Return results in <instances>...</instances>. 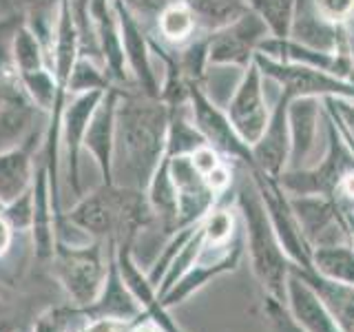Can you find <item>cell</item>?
I'll list each match as a JSON object with an SVG mask.
<instances>
[{
	"instance_id": "cell-11",
	"label": "cell",
	"mask_w": 354,
	"mask_h": 332,
	"mask_svg": "<svg viewBox=\"0 0 354 332\" xmlns=\"http://www.w3.org/2000/svg\"><path fill=\"white\" fill-rule=\"evenodd\" d=\"M188 100H191L195 127L202 131V136L206 138L210 147L215 151H224L232 155V158L250 160V149L241 142L235 127L230 124V120L221 113L219 107L210 102L195 82H188Z\"/></svg>"
},
{
	"instance_id": "cell-5",
	"label": "cell",
	"mask_w": 354,
	"mask_h": 332,
	"mask_svg": "<svg viewBox=\"0 0 354 332\" xmlns=\"http://www.w3.org/2000/svg\"><path fill=\"white\" fill-rule=\"evenodd\" d=\"M243 250H246V237H243L241 226L228 241H204L188 273L162 297V306L173 308L177 304H184L188 297L197 293L199 288H204L213 277L235 270L237 264L241 261Z\"/></svg>"
},
{
	"instance_id": "cell-26",
	"label": "cell",
	"mask_w": 354,
	"mask_h": 332,
	"mask_svg": "<svg viewBox=\"0 0 354 332\" xmlns=\"http://www.w3.org/2000/svg\"><path fill=\"white\" fill-rule=\"evenodd\" d=\"M115 86L106 66L93 58L80 55L75 60L69 80H66V95H80V93H91V91H106V89Z\"/></svg>"
},
{
	"instance_id": "cell-32",
	"label": "cell",
	"mask_w": 354,
	"mask_h": 332,
	"mask_svg": "<svg viewBox=\"0 0 354 332\" xmlns=\"http://www.w3.org/2000/svg\"><path fill=\"white\" fill-rule=\"evenodd\" d=\"M313 7L326 22H341L354 16V0H313Z\"/></svg>"
},
{
	"instance_id": "cell-9",
	"label": "cell",
	"mask_w": 354,
	"mask_h": 332,
	"mask_svg": "<svg viewBox=\"0 0 354 332\" xmlns=\"http://www.w3.org/2000/svg\"><path fill=\"white\" fill-rule=\"evenodd\" d=\"M266 33L268 29H266L263 20L248 9L235 22L210 33L208 64H246L250 51L259 47L261 40H266Z\"/></svg>"
},
{
	"instance_id": "cell-27",
	"label": "cell",
	"mask_w": 354,
	"mask_h": 332,
	"mask_svg": "<svg viewBox=\"0 0 354 332\" xmlns=\"http://www.w3.org/2000/svg\"><path fill=\"white\" fill-rule=\"evenodd\" d=\"M93 321L84 308L62 306L51 308L36 319L33 332H84Z\"/></svg>"
},
{
	"instance_id": "cell-7",
	"label": "cell",
	"mask_w": 354,
	"mask_h": 332,
	"mask_svg": "<svg viewBox=\"0 0 354 332\" xmlns=\"http://www.w3.org/2000/svg\"><path fill=\"white\" fill-rule=\"evenodd\" d=\"M169 164V175L175 186V199H177V230L199 224L210 208L217 204V195L210 191L204 175L199 173L191 155H175L166 158Z\"/></svg>"
},
{
	"instance_id": "cell-3",
	"label": "cell",
	"mask_w": 354,
	"mask_h": 332,
	"mask_svg": "<svg viewBox=\"0 0 354 332\" xmlns=\"http://www.w3.org/2000/svg\"><path fill=\"white\" fill-rule=\"evenodd\" d=\"M115 241H91L86 246H64L55 243L53 250V273L64 288L66 297L77 308L91 306L102 290L109 257Z\"/></svg>"
},
{
	"instance_id": "cell-6",
	"label": "cell",
	"mask_w": 354,
	"mask_h": 332,
	"mask_svg": "<svg viewBox=\"0 0 354 332\" xmlns=\"http://www.w3.org/2000/svg\"><path fill=\"white\" fill-rule=\"evenodd\" d=\"M122 193L124 191L115 184H100L77 199L64 215L93 239L115 241L122 224Z\"/></svg>"
},
{
	"instance_id": "cell-31",
	"label": "cell",
	"mask_w": 354,
	"mask_h": 332,
	"mask_svg": "<svg viewBox=\"0 0 354 332\" xmlns=\"http://www.w3.org/2000/svg\"><path fill=\"white\" fill-rule=\"evenodd\" d=\"M263 313L270 321L272 332H308L290 317V313L286 310V306L281 302H277V299H272V297H266Z\"/></svg>"
},
{
	"instance_id": "cell-35",
	"label": "cell",
	"mask_w": 354,
	"mask_h": 332,
	"mask_svg": "<svg viewBox=\"0 0 354 332\" xmlns=\"http://www.w3.org/2000/svg\"><path fill=\"white\" fill-rule=\"evenodd\" d=\"M14 82V80H9V82H0V102H3V98L7 95V89H9V84Z\"/></svg>"
},
{
	"instance_id": "cell-28",
	"label": "cell",
	"mask_w": 354,
	"mask_h": 332,
	"mask_svg": "<svg viewBox=\"0 0 354 332\" xmlns=\"http://www.w3.org/2000/svg\"><path fill=\"white\" fill-rule=\"evenodd\" d=\"M252 11L257 14L266 29L274 38H288L290 36L292 18H295V0H250Z\"/></svg>"
},
{
	"instance_id": "cell-2",
	"label": "cell",
	"mask_w": 354,
	"mask_h": 332,
	"mask_svg": "<svg viewBox=\"0 0 354 332\" xmlns=\"http://www.w3.org/2000/svg\"><path fill=\"white\" fill-rule=\"evenodd\" d=\"M237 210L243 221V237H246V248L250 252L252 273L259 279L266 297H272L283 304L286 279L290 275V259L277 239L268 208L263 204V197L254 180L239 186Z\"/></svg>"
},
{
	"instance_id": "cell-18",
	"label": "cell",
	"mask_w": 354,
	"mask_h": 332,
	"mask_svg": "<svg viewBox=\"0 0 354 332\" xmlns=\"http://www.w3.org/2000/svg\"><path fill=\"white\" fill-rule=\"evenodd\" d=\"M33 250H36L38 261H51L55 250V208L51 199V184H49V169L44 160L36 166V177H33Z\"/></svg>"
},
{
	"instance_id": "cell-29",
	"label": "cell",
	"mask_w": 354,
	"mask_h": 332,
	"mask_svg": "<svg viewBox=\"0 0 354 332\" xmlns=\"http://www.w3.org/2000/svg\"><path fill=\"white\" fill-rule=\"evenodd\" d=\"M0 213H3V217L9 221L11 228L16 232L31 230V226H33V191L29 188L27 193H22L11 204L0 208Z\"/></svg>"
},
{
	"instance_id": "cell-22",
	"label": "cell",
	"mask_w": 354,
	"mask_h": 332,
	"mask_svg": "<svg viewBox=\"0 0 354 332\" xmlns=\"http://www.w3.org/2000/svg\"><path fill=\"white\" fill-rule=\"evenodd\" d=\"M313 270L339 284L354 286V243H337L313 250Z\"/></svg>"
},
{
	"instance_id": "cell-20",
	"label": "cell",
	"mask_w": 354,
	"mask_h": 332,
	"mask_svg": "<svg viewBox=\"0 0 354 332\" xmlns=\"http://www.w3.org/2000/svg\"><path fill=\"white\" fill-rule=\"evenodd\" d=\"M290 268L301 275L306 282L313 284V288L321 295V299L326 302V306L330 308L332 317L337 319V324L341 326V330L343 332H354V286L326 279V277H321L313 268L304 270V268H297V266H292V264H290Z\"/></svg>"
},
{
	"instance_id": "cell-21",
	"label": "cell",
	"mask_w": 354,
	"mask_h": 332,
	"mask_svg": "<svg viewBox=\"0 0 354 332\" xmlns=\"http://www.w3.org/2000/svg\"><path fill=\"white\" fill-rule=\"evenodd\" d=\"M197 29V20L184 0H169V5L158 16L155 31L149 33V36L160 38L166 44H173V47H186L188 42L195 40Z\"/></svg>"
},
{
	"instance_id": "cell-25",
	"label": "cell",
	"mask_w": 354,
	"mask_h": 332,
	"mask_svg": "<svg viewBox=\"0 0 354 332\" xmlns=\"http://www.w3.org/2000/svg\"><path fill=\"white\" fill-rule=\"evenodd\" d=\"M206 71L202 75V82L204 84V95L219 109H226L228 102L235 95L237 86L241 82V73H239V66L237 64H208Z\"/></svg>"
},
{
	"instance_id": "cell-1",
	"label": "cell",
	"mask_w": 354,
	"mask_h": 332,
	"mask_svg": "<svg viewBox=\"0 0 354 332\" xmlns=\"http://www.w3.org/2000/svg\"><path fill=\"white\" fill-rule=\"evenodd\" d=\"M171 107L162 98L120 86L115 104L111 184L147 191L155 171L166 158Z\"/></svg>"
},
{
	"instance_id": "cell-33",
	"label": "cell",
	"mask_w": 354,
	"mask_h": 332,
	"mask_svg": "<svg viewBox=\"0 0 354 332\" xmlns=\"http://www.w3.org/2000/svg\"><path fill=\"white\" fill-rule=\"evenodd\" d=\"M16 235H18V232L11 228V224L3 217V213H0V257H5V255L11 250Z\"/></svg>"
},
{
	"instance_id": "cell-8",
	"label": "cell",
	"mask_w": 354,
	"mask_h": 332,
	"mask_svg": "<svg viewBox=\"0 0 354 332\" xmlns=\"http://www.w3.org/2000/svg\"><path fill=\"white\" fill-rule=\"evenodd\" d=\"M228 120L235 127L241 142L250 149L259 142L266 127H268V100H263V84L257 66H250L243 73L235 95L228 102Z\"/></svg>"
},
{
	"instance_id": "cell-13",
	"label": "cell",
	"mask_w": 354,
	"mask_h": 332,
	"mask_svg": "<svg viewBox=\"0 0 354 332\" xmlns=\"http://www.w3.org/2000/svg\"><path fill=\"white\" fill-rule=\"evenodd\" d=\"M286 310L308 332H343L321 295L301 275L290 268L286 279Z\"/></svg>"
},
{
	"instance_id": "cell-36",
	"label": "cell",
	"mask_w": 354,
	"mask_h": 332,
	"mask_svg": "<svg viewBox=\"0 0 354 332\" xmlns=\"http://www.w3.org/2000/svg\"><path fill=\"white\" fill-rule=\"evenodd\" d=\"M350 25H352L350 27V38H352V49H354V16L350 18Z\"/></svg>"
},
{
	"instance_id": "cell-12",
	"label": "cell",
	"mask_w": 354,
	"mask_h": 332,
	"mask_svg": "<svg viewBox=\"0 0 354 332\" xmlns=\"http://www.w3.org/2000/svg\"><path fill=\"white\" fill-rule=\"evenodd\" d=\"M44 133H47V127H40L20 147L0 153V206L11 204L33 186L38 166L33 153L38 151V147H44V142H40L44 140Z\"/></svg>"
},
{
	"instance_id": "cell-10",
	"label": "cell",
	"mask_w": 354,
	"mask_h": 332,
	"mask_svg": "<svg viewBox=\"0 0 354 332\" xmlns=\"http://www.w3.org/2000/svg\"><path fill=\"white\" fill-rule=\"evenodd\" d=\"M259 64H263L266 75L272 77L274 82H279L288 95H326V93H337V95H350L354 98V89L348 82H341L337 75H332L328 71L315 69V66H306V64H279L272 62L268 58H261L259 55Z\"/></svg>"
},
{
	"instance_id": "cell-15",
	"label": "cell",
	"mask_w": 354,
	"mask_h": 332,
	"mask_svg": "<svg viewBox=\"0 0 354 332\" xmlns=\"http://www.w3.org/2000/svg\"><path fill=\"white\" fill-rule=\"evenodd\" d=\"M42 116L49 113H44L31 102L20 89L18 80L11 82L7 95L0 102V153L20 147L36 129L47 127V122L38 124V118Z\"/></svg>"
},
{
	"instance_id": "cell-4",
	"label": "cell",
	"mask_w": 354,
	"mask_h": 332,
	"mask_svg": "<svg viewBox=\"0 0 354 332\" xmlns=\"http://www.w3.org/2000/svg\"><path fill=\"white\" fill-rule=\"evenodd\" d=\"M104 91H91L80 95H69L60 118V184L62 180L69 186V193L80 199L82 193V175H80V155L86 136L88 120L95 107L100 104Z\"/></svg>"
},
{
	"instance_id": "cell-34",
	"label": "cell",
	"mask_w": 354,
	"mask_h": 332,
	"mask_svg": "<svg viewBox=\"0 0 354 332\" xmlns=\"http://www.w3.org/2000/svg\"><path fill=\"white\" fill-rule=\"evenodd\" d=\"M127 332H164V330H162L160 326H155L153 321H151L147 315H144V317L138 321V324H133Z\"/></svg>"
},
{
	"instance_id": "cell-14",
	"label": "cell",
	"mask_w": 354,
	"mask_h": 332,
	"mask_svg": "<svg viewBox=\"0 0 354 332\" xmlns=\"http://www.w3.org/2000/svg\"><path fill=\"white\" fill-rule=\"evenodd\" d=\"M288 93L281 95L277 111L272 118L268 120L263 136L259 142H254L250 147V160L257 166V171H261L268 177H279L288 169V158H290V124H288Z\"/></svg>"
},
{
	"instance_id": "cell-30",
	"label": "cell",
	"mask_w": 354,
	"mask_h": 332,
	"mask_svg": "<svg viewBox=\"0 0 354 332\" xmlns=\"http://www.w3.org/2000/svg\"><path fill=\"white\" fill-rule=\"evenodd\" d=\"M129 14L136 18L149 33L155 31V22L162 14V9L169 5V0H118Z\"/></svg>"
},
{
	"instance_id": "cell-19",
	"label": "cell",
	"mask_w": 354,
	"mask_h": 332,
	"mask_svg": "<svg viewBox=\"0 0 354 332\" xmlns=\"http://www.w3.org/2000/svg\"><path fill=\"white\" fill-rule=\"evenodd\" d=\"M317 113L319 107L313 95L295 100L290 111H288V122H290V158H288L286 171L304 169L308 155L315 147Z\"/></svg>"
},
{
	"instance_id": "cell-23",
	"label": "cell",
	"mask_w": 354,
	"mask_h": 332,
	"mask_svg": "<svg viewBox=\"0 0 354 332\" xmlns=\"http://www.w3.org/2000/svg\"><path fill=\"white\" fill-rule=\"evenodd\" d=\"M11 69L16 75L49 69L47 51L25 22L16 29L14 40H11Z\"/></svg>"
},
{
	"instance_id": "cell-17",
	"label": "cell",
	"mask_w": 354,
	"mask_h": 332,
	"mask_svg": "<svg viewBox=\"0 0 354 332\" xmlns=\"http://www.w3.org/2000/svg\"><path fill=\"white\" fill-rule=\"evenodd\" d=\"M120 86H111L104 91L100 104L88 120L82 149L95 162L102 184H111V155H113V129H115V104Z\"/></svg>"
},
{
	"instance_id": "cell-24",
	"label": "cell",
	"mask_w": 354,
	"mask_h": 332,
	"mask_svg": "<svg viewBox=\"0 0 354 332\" xmlns=\"http://www.w3.org/2000/svg\"><path fill=\"white\" fill-rule=\"evenodd\" d=\"M193 11L197 25L206 31H217L235 22L248 11L246 0H184Z\"/></svg>"
},
{
	"instance_id": "cell-16",
	"label": "cell",
	"mask_w": 354,
	"mask_h": 332,
	"mask_svg": "<svg viewBox=\"0 0 354 332\" xmlns=\"http://www.w3.org/2000/svg\"><path fill=\"white\" fill-rule=\"evenodd\" d=\"M91 321H118V324H136L144 317L138 299L131 295L124 279H122L118 261H115V246L109 257V270L102 290L97 299L84 308Z\"/></svg>"
}]
</instances>
